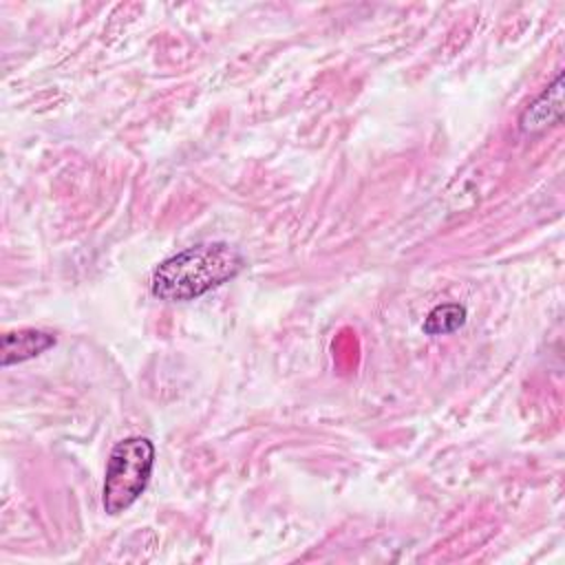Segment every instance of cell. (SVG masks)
Wrapping results in <instances>:
<instances>
[{
    "label": "cell",
    "mask_w": 565,
    "mask_h": 565,
    "mask_svg": "<svg viewBox=\"0 0 565 565\" xmlns=\"http://www.w3.org/2000/svg\"><path fill=\"white\" fill-rule=\"evenodd\" d=\"M245 267L243 254L223 241L199 243L161 260L150 287L159 300L185 302L232 280Z\"/></svg>",
    "instance_id": "1"
},
{
    "label": "cell",
    "mask_w": 565,
    "mask_h": 565,
    "mask_svg": "<svg viewBox=\"0 0 565 565\" xmlns=\"http://www.w3.org/2000/svg\"><path fill=\"white\" fill-rule=\"evenodd\" d=\"M154 466V446L148 437H126L115 444L106 466L102 503L108 514L128 510L146 490Z\"/></svg>",
    "instance_id": "2"
},
{
    "label": "cell",
    "mask_w": 565,
    "mask_h": 565,
    "mask_svg": "<svg viewBox=\"0 0 565 565\" xmlns=\"http://www.w3.org/2000/svg\"><path fill=\"white\" fill-rule=\"evenodd\" d=\"M563 119V73H556L550 86L523 108L519 117V128L523 135H541L547 128L561 124Z\"/></svg>",
    "instance_id": "3"
},
{
    "label": "cell",
    "mask_w": 565,
    "mask_h": 565,
    "mask_svg": "<svg viewBox=\"0 0 565 565\" xmlns=\"http://www.w3.org/2000/svg\"><path fill=\"white\" fill-rule=\"evenodd\" d=\"M55 344V335L49 331L40 329H18V331H7L0 342V364L11 366L24 360H31L46 349Z\"/></svg>",
    "instance_id": "4"
},
{
    "label": "cell",
    "mask_w": 565,
    "mask_h": 565,
    "mask_svg": "<svg viewBox=\"0 0 565 565\" xmlns=\"http://www.w3.org/2000/svg\"><path fill=\"white\" fill-rule=\"evenodd\" d=\"M466 322V307L459 302H444L428 311L424 320L426 335H446L463 327Z\"/></svg>",
    "instance_id": "5"
}]
</instances>
